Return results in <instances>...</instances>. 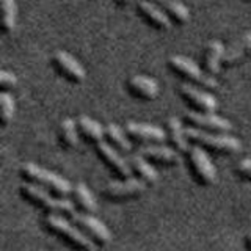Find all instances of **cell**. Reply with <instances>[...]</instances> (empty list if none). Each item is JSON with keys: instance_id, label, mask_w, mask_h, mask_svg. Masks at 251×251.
I'll list each match as a JSON object with an SVG mask.
<instances>
[{"instance_id": "4fadbf2b", "label": "cell", "mask_w": 251, "mask_h": 251, "mask_svg": "<svg viewBox=\"0 0 251 251\" xmlns=\"http://www.w3.org/2000/svg\"><path fill=\"white\" fill-rule=\"evenodd\" d=\"M137 152L140 155H143L149 163L154 165V167L171 168V167H176L180 162V154L176 149H173L170 145H163V143L138 148Z\"/></svg>"}, {"instance_id": "4dcf8cb0", "label": "cell", "mask_w": 251, "mask_h": 251, "mask_svg": "<svg viewBox=\"0 0 251 251\" xmlns=\"http://www.w3.org/2000/svg\"><path fill=\"white\" fill-rule=\"evenodd\" d=\"M116 2L120 3V5H126V3H129L130 0H116Z\"/></svg>"}, {"instance_id": "d4e9b609", "label": "cell", "mask_w": 251, "mask_h": 251, "mask_svg": "<svg viewBox=\"0 0 251 251\" xmlns=\"http://www.w3.org/2000/svg\"><path fill=\"white\" fill-rule=\"evenodd\" d=\"M14 113H16L14 98L8 91H2V94H0V124L2 126L10 124Z\"/></svg>"}, {"instance_id": "e0dca14e", "label": "cell", "mask_w": 251, "mask_h": 251, "mask_svg": "<svg viewBox=\"0 0 251 251\" xmlns=\"http://www.w3.org/2000/svg\"><path fill=\"white\" fill-rule=\"evenodd\" d=\"M129 165L132 170V176H135L137 179H140L141 182H145L148 187L155 185L157 180H159V173L154 168V165L149 163L143 155L132 154L129 157Z\"/></svg>"}, {"instance_id": "6da1fadb", "label": "cell", "mask_w": 251, "mask_h": 251, "mask_svg": "<svg viewBox=\"0 0 251 251\" xmlns=\"http://www.w3.org/2000/svg\"><path fill=\"white\" fill-rule=\"evenodd\" d=\"M19 193L22 196V200L30 202L31 206L41 209L43 212H46V215L55 214V215H63L66 218H71L77 212L74 202L69 198L55 196L53 193L47 192L35 184L22 182L19 187Z\"/></svg>"}, {"instance_id": "8992f818", "label": "cell", "mask_w": 251, "mask_h": 251, "mask_svg": "<svg viewBox=\"0 0 251 251\" xmlns=\"http://www.w3.org/2000/svg\"><path fill=\"white\" fill-rule=\"evenodd\" d=\"M168 66L175 71L176 74L187 78L188 83L201 85L202 88L215 90L218 82L214 75H209L202 68H200L193 60L184 57V55H171L168 58Z\"/></svg>"}, {"instance_id": "30bf717a", "label": "cell", "mask_w": 251, "mask_h": 251, "mask_svg": "<svg viewBox=\"0 0 251 251\" xmlns=\"http://www.w3.org/2000/svg\"><path fill=\"white\" fill-rule=\"evenodd\" d=\"M184 121L187 127H193L202 132L210 133H229L232 130L231 121H227L226 118H222L215 113H201L188 110L184 116Z\"/></svg>"}, {"instance_id": "7a4b0ae2", "label": "cell", "mask_w": 251, "mask_h": 251, "mask_svg": "<svg viewBox=\"0 0 251 251\" xmlns=\"http://www.w3.org/2000/svg\"><path fill=\"white\" fill-rule=\"evenodd\" d=\"M41 225L47 232H50L52 235H55V237L60 239L63 243H66L69 248H73L75 251H96L98 250V247L78 229L71 218L49 214L43 218Z\"/></svg>"}, {"instance_id": "603a6c76", "label": "cell", "mask_w": 251, "mask_h": 251, "mask_svg": "<svg viewBox=\"0 0 251 251\" xmlns=\"http://www.w3.org/2000/svg\"><path fill=\"white\" fill-rule=\"evenodd\" d=\"M58 140L63 148L75 149L80 143V132L77 127V121L65 118L58 126Z\"/></svg>"}, {"instance_id": "7402d4cb", "label": "cell", "mask_w": 251, "mask_h": 251, "mask_svg": "<svg viewBox=\"0 0 251 251\" xmlns=\"http://www.w3.org/2000/svg\"><path fill=\"white\" fill-rule=\"evenodd\" d=\"M248 52H251V30L245 31V33L240 35V38L235 39L229 47H226L223 63L227 66L234 65L235 61H239L243 55H247Z\"/></svg>"}, {"instance_id": "484cf974", "label": "cell", "mask_w": 251, "mask_h": 251, "mask_svg": "<svg viewBox=\"0 0 251 251\" xmlns=\"http://www.w3.org/2000/svg\"><path fill=\"white\" fill-rule=\"evenodd\" d=\"M155 2L162 5L171 16H175V18L180 22H185L188 18H190L188 8L182 2H179V0H155Z\"/></svg>"}, {"instance_id": "52a82bcc", "label": "cell", "mask_w": 251, "mask_h": 251, "mask_svg": "<svg viewBox=\"0 0 251 251\" xmlns=\"http://www.w3.org/2000/svg\"><path fill=\"white\" fill-rule=\"evenodd\" d=\"M146 188L148 185L145 182H141L140 179L132 176L129 179H118V180H112V182L105 184L102 187V196L113 202L130 201V200H137L140 196H143Z\"/></svg>"}, {"instance_id": "ffe728a7", "label": "cell", "mask_w": 251, "mask_h": 251, "mask_svg": "<svg viewBox=\"0 0 251 251\" xmlns=\"http://www.w3.org/2000/svg\"><path fill=\"white\" fill-rule=\"evenodd\" d=\"M71 201L74 202L75 210L82 212V214L93 215L98 210L96 198L93 196L91 190L85 184H75L73 187V193H71Z\"/></svg>"}, {"instance_id": "5bb4252c", "label": "cell", "mask_w": 251, "mask_h": 251, "mask_svg": "<svg viewBox=\"0 0 251 251\" xmlns=\"http://www.w3.org/2000/svg\"><path fill=\"white\" fill-rule=\"evenodd\" d=\"M52 61L55 68L58 69V73L61 75H65L68 80L75 82V83H80L85 80V77H86L85 68L80 65V61L75 60L71 53L65 50H55Z\"/></svg>"}, {"instance_id": "3957f363", "label": "cell", "mask_w": 251, "mask_h": 251, "mask_svg": "<svg viewBox=\"0 0 251 251\" xmlns=\"http://www.w3.org/2000/svg\"><path fill=\"white\" fill-rule=\"evenodd\" d=\"M19 176L24 179V182H30L35 184L38 187L44 188V190L53 193L55 196H60V198H68L73 193V187L68 179L63 176L57 175L50 170H46L39 165L33 162H27L22 163L19 168Z\"/></svg>"}, {"instance_id": "8fae6325", "label": "cell", "mask_w": 251, "mask_h": 251, "mask_svg": "<svg viewBox=\"0 0 251 251\" xmlns=\"http://www.w3.org/2000/svg\"><path fill=\"white\" fill-rule=\"evenodd\" d=\"M179 93L188 104L192 105L193 112L201 113H215L218 108V100L214 94L207 93L206 90L200 88L198 85L182 82L179 83Z\"/></svg>"}, {"instance_id": "f546056e", "label": "cell", "mask_w": 251, "mask_h": 251, "mask_svg": "<svg viewBox=\"0 0 251 251\" xmlns=\"http://www.w3.org/2000/svg\"><path fill=\"white\" fill-rule=\"evenodd\" d=\"M245 245H247V250L251 251V232L247 234V237H245Z\"/></svg>"}, {"instance_id": "ac0fdd59", "label": "cell", "mask_w": 251, "mask_h": 251, "mask_svg": "<svg viewBox=\"0 0 251 251\" xmlns=\"http://www.w3.org/2000/svg\"><path fill=\"white\" fill-rule=\"evenodd\" d=\"M77 127L80 132V137L88 141L91 145H99L102 141H105V126H102L93 118L80 115L77 118Z\"/></svg>"}, {"instance_id": "2e32d148", "label": "cell", "mask_w": 251, "mask_h": 251, "mask_svg": "<svg viewBox=\"0 0 251 251\" xmlns=\"http://www.w3.org/2000/svg\"><path fill=\"white\" fill-rule=\"evenodd\" d=\"M127 88L132 96L143 100H154L159 96V83L152 77L145 74H135L127 80Z\"/></svg>"}, {"instance_id": "cb8c5ba5", "label": "cell", "mask_w": 251, "mask_h": 251, "mask_svg": "<svg viewBox=\"0 0 251 251\" xmlns=\"http://www.w3.org/2000/svg\"><path fill=\"white\" fill-rule=\"evenodd\" d=\"M138 6H140L141 13H143L152 24H155L157 27H160V28H171L170 16L165 13L157 3L151 2V0H140Z\"/></svg>"}, {"instance_id": "f1b7e54d", "label": "cell", "mask_w": 251, "mask_h": 251, "mask_svg": "<svg viewBox=\"0 0 251 251\" xmlns=\"http://www.w3.org/2000/svg\"><path fill=\"white\" fill-rule=\"evenodd\" d=\"M16 83H18V78H16L13 73H8V71H2L0 73V85H2L3 91L14 88Z\"/></svg>"}, {"instance_id": "ba28073f", "label": "cell", "mask_w": 251, "mask_h": 251, "mask_svg": "<svg viewBox=\"0 0 251 251\" xmlns=\"http://www.w3.org/2000/svg\"><path fill=\"white\" fill-rule=\"evenodd\" d=\"M73 223L80 229L86 237H88L98 248L107 247L110 240H112V232L108 227L100 222L99 218L90 214H82V212H75L71 217Z\"/></svg>"}, {"instance_id": "44dd1931", "label": "cell", "mask_w": 251, "mask_h": 251, "mask_svg": "<svg viewBox=\"0 0 251 251\" xmlns=\"http://www.w3.org/2000/svg\"><path fill=\"white\" fill-rule=\"evenodd\" d=\"M105 141L121 154H129L132 151V141L129 140L127 133L115 123L105 126Z\"/></svg>"}, {"instance_id": "7c38bea8", "label": "cell", "mask_w": 251, "mask_h": 251, "mask_svg": "<svg viewBox=\"0 0 251 251\" xmlns=\"http://www.w3.org/2000/svg\"><path fill=\"white\" fill-rule=\"evenodd\" d=\"M99 160L107 167V170L112 173L116 179H129L132 177V170L129 165V159H124L121 152H118L115 148L110 146L107 141L94 146Z\"/></svg>"}, {"instance_id": "9c48e42d", "label": "cell", "mask_w": 251, "mask_h": 251, "mask_svg": "<svg viewBox=\"0 0 251 251\" xmlns=\"http://www.w3.org/2000/svg\"><path fill=\"white\" fill-rule=\"evenodd\" d=\"M129 140L132 143L138 145V148L151 146V145H162L167 141V132L165 129L159 127L155 124H146V123H127L124 127Z\"/></svg>"}, {"instance_id": "4316f807", "label": "cell", "mask_w": 251, "mask_h": 251, "mask_svg": "<svg viewBox=\"0 0 251 251\" xmlns=\"http://www.w3.org/2000/svg\"><path fill=\"white\" fill-rule=\"evenodd\" d=\"M2 8H3V30L11 31L16 27V18H18L16 0H2Z\"/></svg>"}, {"instance_id": "277c9868", "label": "cell", "mask_w": 251, "mask_h": 251, "mask_svg": "<svg viewBox=\"0 0 251 251\" xmlns=\"http://www.w3.org/2000/svg\"><path fill=\"white\" fill-rule=\"evenodd\" d=\"M187 137L190 143L202 148L204 151H209L215 155H231L240 151V140L229 133H210L202 132L193 127H187Z\"/></svg>"}, {"instance_id": "d6986e66", "label": "cell", "mask_w": 251, "mask_h": 251, "mask_svg": "<svg viewBox=\"0 0 251 251\" xmlns=\"http://www.w3.org/2000/svg\"><path fill=\"white\" fill-rule=\"evenodd\" d=\"M225 46L222 41H218V39H212V41L207 43V47H206V53H204V65H202V69L206 71L209 75H217L220 73V65L223 63V58H225Z\"/></svg>"}, {"instance_id": "9a60e30c", "label": "cell", "mask_w": 251, "mask_h": 251, "mask_svg": "<svg viewBox=\"0 0 251 251\" xmlns=\"http://www.w3.org/2000/svg\"><path fill=\"white\" fill-rule=\"evenodd\" d=\"M165 132H167V141L168 145L176 149L179 154H185L190 151L192 143L187 137V126L176 116H171L165 124Z\"/></svg>"}, {"instance_id": "83f0119b", "label": "cell", "mask_w": 251, "mask_h": 251, "mask_svg": "<svg viewBox=\"0 0 251 251\" xmlns=\"http://www.w3.org/2000/svg\"><path fill=\"white\" fill-rule=\"evenodd\" d=\"M235 175L247 182H251V159H242L235 165Z\"/></svg>"}, {"instance_id": "5b68a950", "label": "cell", "mask_w": 251, "mask_h": 251, "mask_svg": "<svg viewBox=\"0 0 251 251\" xmlns=\"http://www.w3.org/2000/svg\"><path fill=\"white\" fill-rule=\"evenodd\" d=\"M185 157L188 171H190L196 184L201 187H210L217 182V168L214 167V163H212V160L209 159V155L202 148L192 145L190 151L187 152Z\"/></svg>"}]
</instances>
